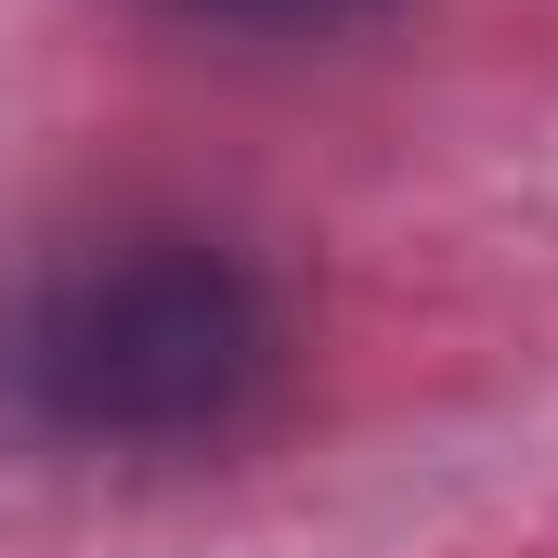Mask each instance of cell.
I'll return each mask as SVG.
<instances>
[{
	"instance_id": "obj_2",
	"label": "cell",
	"mask_w": 558,
	"mask_h": 558,
	"mask_svg": "<svg viewBox=\"0 0 558 558\" xmlns=\"http://www.w3.org/2000/svg\"><path fill=\"white\" fill-rule=\"evenodd\" d=\"M195 26H247V39H325V26H364L377 0H169Z\"/></svg>"
},
{
	"instance_id": "obj_1",
	"label": "cell",
	"mask_w": 558,
	"mask_h": 558,
	"mask_svg": "<svg viewBox=\"0 0 558 558\" xmlns=\"http://www.w3.org/2000/svg\"><path fill=\"white\" fill-rule=\"evenodd\" d=\"M0 364L26 416L92 454H195L274 403L286 312L221 234H105L26 286Z\"/></svg>"
}]
</instances>
